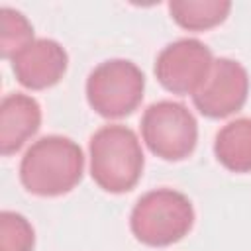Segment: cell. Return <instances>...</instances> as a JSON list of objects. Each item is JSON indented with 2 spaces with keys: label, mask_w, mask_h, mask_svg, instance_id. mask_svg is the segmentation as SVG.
I'll return each mask as SVG.
<instances>
[{
  "label": "cell",
  "mask_w": 251,
  "mask_h": 251,
  "mask_svg": "<svg viewBox=\"0 0 251 251\" xmlns=\"http://www.w3.org/2000/svg\"><path fill=\"white\" fill-rule=\"evenodd\" d=\"M84 155L78 143L65 135L39 137L24 153L20 180L35 196H61L82 178Z\"/></svg>",
  "instance_id": "obj_1"
},
{
  "label": "cell",
  "mask_w": 251,
  "mask_h": 251,
  "mask_svg": "<svg viewBox=\"0 0 251 251\" xmlns=\"http://www.w3.org/2000/svg\"><path fill=\"white\" fill-rule=\"evenodd\" d=\"M88 153L90 175L102 190L122 194L139 182L145 157L133 129L122 124L102 126L92 133Z\"/></svg>",
  "instance_id": "obj_2"
},
{
  "label": "cell",
  "mask_w": 251,
  "mask_h": 251,
  "mask_svg": "<svg viewBox=\"0 0 251 251\" xmlns=\"http://www.w3.org/2000/svg\"><path fill=\"white\" fill-rule=\"evenodd\" d=\"M194 226V208L188 196L173 188L145 192L133 206L129 227L137 241L165 247L180 241Z\"/></svg>",
  "instance_id": "obj_3"
},
{
  "label": "cell",
  "mask_w": 251,
  "mask_h": 251,
  "mask_svg": "<svg viewBox=\"0 0 251 251\" xmlns=\"http://www.w3.org/2000/svg\"><path fill=\"white\" fill-rule=\"evenodd\" d=\"M145 75L127 59H110L94 67L86 78V100L102 118L129 116L143 100Z\"/></svg>",
  "instance_id": "obj_4"
},
{
  "label": "cell",
  "mask_w": 251,
  "mask_h": 251,
  "mask_svg": "<svg viewBox=\"0 0 251 251\" xmlns=\"http://www.w3.org/2000/svg\"><path fill=\"white\" fill-rule=\"evenodd\" d=\"M141 135L153 155L165 161H182L196 147L198 124L184 104L159 100L143 112Z\"/></svg>",
  "instance_id": "obj_5"
},
{
  "label": "cell",
  "mask_w": 251,
  "mask_h": 251,
  "mask_svg": "<svg viewBox=\"0 0 251 251\" xmlns=\"http://www.w3.org/2000/svg\"><path fill=\"white\" fill-rule=\"evenodd\" d=\"M212 65L214 57L208 45L194 37H182L161 49L153 71L169 92L194 94L206 80Z\"/></svg>",
  "instance_id": "obj_6"
},
{
  "label": "cell",
  "mask_w": 251,
  "mask_h": 251,
  "mask_svg": "<svg viewBox=\"0 0 251 251\" xmlns=\"http://www.w3.org/2000/svg\"><path fill=\"white\" fill-rule=\"evenodd\" d=\"M249 94V75L245 67L229 57L214 59V65L202 82V86L192 94L196 110L206 118H227L239 112Z\"/></svg>",
  "instance_id": "obj_7"
},
{
  "label": "cell",
  "mask_w": 251,
  "mask_h": 251,
  "mask_svg": "<svg viewBox=\"0 0 251 251\" xmlns=\"http://www.w3.org/2000/svg\"><path fill=\"white\" fill-rule=\"evenodd\" d=\"M69 55L63 45L49 37L33 39L12 59L18 82L29 90H43L57 84L67 73Z\"/></svg>",
  "instance_id": "obj_8"
},
{
  "label": "cell",
  "mask_w": 251,
  "mask_h": 251,
  "mask_svg": "<svg viewBox=\"0 0 251 251\" xmlns=\"http://www.w3.org/2000/svg\"><path fill=\"white\" fill-rule=\"evenodd\" d=\"M41 126V106L24 92L6 94L0 102V151L12 155L31 139Z\"/></svg>",
  "instance_id": "obj_9"
},
{
  "label": "cell",
  "mask_w": 251,
  "mask_h": 251,
  "mask_svg": "<svg viewBox=\"0 0 251 251\" xmlns=\"http://www.w3.org/2000/svg\"><path fill=\"white\" fill-rule=\"evenodd\" d=\"M214 155L231 173H251V118H237L218 129Z\"/></svg>",
  "instance_id": "obj_10"
},
{
  "label": "cell",
  "mask_w": 251,
  "mask_h": 251,
  "mask_svg": "<svg viewBox=\"0 0 251 251\" xmlns=\"http://www.w3.org/2000/svg\"><path fill=\"white\" fill-rule=\"evenodd\" d=\"M231 10L227 0H173L169 2L171 18L188 31H204L220 25Z\"/></svg>",
  "instance_id": "obj_11"
},
{
  "label": "cell",
  "mask_w": 251,
  "mask_h": 251,
  "mask_svg": "<svg viewBox=\"0 0 251 251\" xmlns=\"http://www.w3.org/2000/svg\"><path fill=\"white\" fill-rule=\"evenodd\" d=\"M0 51L4 59L12 61L33 41V25L22 12L14 8H0Z\"/></svg>",
  "instance_id": "obj_12"
},
{
  "label": "cell",
  "mask_w": 251,
  "mask_h": 251,
  "mask_svg": "<svg viewBox=\"0 0 251 251\" xmlns=\"http://www.w3.org/2000/svg\"><path fill=\"white\" fill-rule=\"evenodd\" d=\"M35 233L31 224L18 212L0 214V251H33Z\"/></svg>",
  "instance_id": "obj_13"
}]
</instances>
